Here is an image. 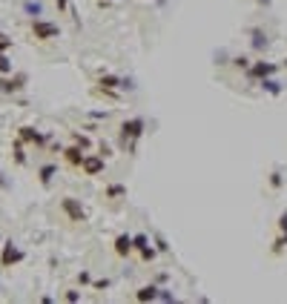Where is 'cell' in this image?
I'll list each match as a JSON object with an SVG mask.
<instances>
[{"label":"cell","mask_w":287,"mask_h":304,"mask_svg":"<svg viewBox=\"0 0 287 304\" xmlns=\"http://www.w3.org/2000/svg\"><path fill=\"white\" fill-rule=\"evenodd\" d=\"M144 132H147V121H144V118H129V121H124L121 129H118V146L124 152H135V143L144 138Z\"/></svg>","instance_id":"6da1fadb"},{"label":"cell","mask_w":287,"mask_h":304,"mask_svg":"<svg viewBox=\"0 0 287 304\" xmlns=\"http://www.w3.org/2000/svg\"><path fill=\"white\" fill-rule=\"evenodd\" d=\"M32 35L37 40H55V37H61V26L46 18H37V20H32Z\"/></svg>","instance_id":"7a4b0ae2"},{"label":"cell","mask_w":287,"mask_h":304,"mask_svg":"<svg viewBox=\"0 0 287 304\" xmlns=\"http://www.w3.org/2000/svg\"><path fill=\"white\" fill-rule=\"evenodd\" d=\"M23 259H26V252L20 250L15 241L3 244V252H0V267H15V264H20Z\"/></svg>","instance_id":"3957f363"},{"label":"cell","mask_w":287,"mask_h":304,"mask_svg":"<svg viewBox=\"0 0 287 304\" xmlns=\"http://www.w3.org/2000/svg\"><path fill=\"white\" fill-rule=\"evenodd\" d=\"M276 72H278V63H270V61H253V63H250V69H247V78L259 83L261 78H270V75H276Z\"/></svg>","instance_id":"277c9868"},{"label":"cell","mask_w":287,"mask_h":304,"mask_svg":"<svg viewBox=\"0 0 287 304\" xmlns=\"http://www.w3.org/2000/svg\"><path fill=\"white\" fill-rule=\"evenodd\" d=\"M61 210L66 213V218H69V221H78V224L86 221V210H83V204L78 201V198H63V201H61Z\"/></svg>","instance_id":"5b68a950"},{"label":"cell","mask_w":287,"mask_h":304,"mask_svg":"<svg viewBox=\"0 0 287 304\" xmlns=\"http://www.w3.org/2000/svg\"><path fill=\"white\" fill-rule=\"evenodd\" d=\"M132 247L138 250V256H141V261H144V264H150V261L155 259V252H158L155 247H150V238H147L144 233L132 235Z\"/></svg>","instance_id":"8992f818"},{"label":"cell","mask_w":287,"mask_h":304,"mask_svg":"<svg viewBox=\"0 0 287 304\" xmlns=\"http://www.w3.org/2000/svg\"><path fill=\"white\" fill-rule=\"evenodd\" d=\"M267 46H270V37H267V32L261 26H253L250 29V49L256 55H264L267 52Z\"/></svg>","instance_id":"52a82bcc"},{"label":"cell","mask_w":287,"mask_h":304,"mask_svg":"<svg viewBox=\"0 0 287 304\" xmlns=\"http://www.w3.org/2000/svg\"><path fill=\"white\" fill-rule=\"evenodd\" d=\"M81 170H83V175H101V172L107 170V161H104V155H83Z\"/></svg>","instance_id":"ba28073f"},{"label":"cell","mask_w":287,"mask_h":304,"mask_svg":"<svg viewBox=\"0 0 287 304\" xmlns=\"http://www.w3.org/2000/svg\"><path fill=\"white\" fill-rule=\"evenodd\" d=\"M18 138H20L23 143H35V146H43V143H46V135L37 132L35 126H20V129H18Z\"/></svg>","instance_id":"9c48e42d"},{"label":"cell","mask_w":287,"mask_h":304,"mask_svg":"<svg viewBox=\"0 0 287 304\" xmlns=\"http://www.w3.org/2000/svg\"><path fill=\"white\" fill-rule=\"evenodd\" d=\"M23 86H26V78H23V75H18V78H3V75H0V92H3V95H15V92H20Z\"/></svg>","instance_id":"30bf717a"},{"label":"cell","mask_w":287,"mask_h":304,"mask_svg":"<svg viewBox=\"0 0 287 304\" xmlns=\"http://www.w3.org/2000/svg\"><path fill=\"white\" fill-rule=\"evenodd\" d=\"M83 155H86V149H81L78 143H72V146H66V149H63V158H66V164H69V167H75V170H81Z\"/></svg>","instance_id":"8fae6325"},{"label":"cell","mask_w":287,"mask_h":304,"mask_svg":"<svg viewBox=\"0 0 287 304\" xmlns=\"http://www.w3.org/2000/svg\"><path fill=\"white\" fill-rule=\"evenodd\" d=\"M259 86H261V92H267V95H273V98L284 92V83L278 81L276 75H270V78H261V81H259Z\"/></svg>","instance_id":"7c38bea8"},{"label":"cell","mask_w":287,"mask_h":304,"mask_svg":"<svg viewBox=\"0 0 287 304\" xmlns=\"http://www.w3.org/2000/svg\"><path fill=\"white\" fill-rule=\"evenodd\" d=\"M135 247H132V235H126V233H121L115 238V256H121V259H126L129 252H132Z\"/></svg>","instance_id":"4fadbf2b"},{"label":"cell","mask_w":287,"mask_h":304,"mask_svg":"<svg viewBox=\"0 0 287 304\" xmlns=\"http://www.w3.org/2000/svg\"><path fill=\"white\" fill-rule=\"evenodd\" d=\"M135 298L138 301H158V287L155 284H144L135 290Z\"/></svg>","instance_id":"5bb4252c"},{"label":"cell","mask_w":287,"mask_h":304,"mask_svg":"<svg viewBox=\"0 0 287 304\" xmlns=\"http://www.w3.org/2000/svg\"><path fill=\"white\" fill-rule=\"evenodd\" d=\"M23 12H26L32 20L43 18V3H40V0H23Z\"/></svg>","instance_id":"9a60e30c"},{"label":"cell","mask_w":287,"mask_h":304,"mask_svg":"<svg viewBox=\"0 0 287 304\" xmlns=\"http://www.w3.org/2000/svg\"><path fill=\"white\" fill-rule=\"evenodd\" d=\"M55 175H58V167H55V164H43V167H40V172H37V178H40V184H43V187H49V184H52Z\"/></svg>","instance_id":"2e32d148"},{"label":"cell","mask_w":287,"mask_h":304,"mask_svg":"<svg viewBox=\"0 0 287 304\" xmlns=\"http://www.w3.org/2000/svg\"><path fill=\"white\" fill-rule=\"evenodd\" d=\"M12 149H15V164H18V167H23V164H26V146H23V141L18 138Z\"/></svg>","instance_id":"e0dca14e"},{"label":"cell","mask_w":287,"mask_h":304,"mask_svg":"<svg viewBox=\"0 0 287 304\" xmlns=\"http://www.w3.org/2000/svg\"><path fill=\"white\" fill-rule=\"evenodd\" d=\"M104 195H107V198H124L126 187H124V184H109V187L104 189Z\"/></svg>","instance_id":"ac0fdd59"},{"label":"cell","mask_w":287,"mask_h":304,"mask_svg":"<svg viewBox=\"0 0 287 304\" xmlns=\"http://www.w3.org/2000/svg\"><path fill=\"white\" fill-rule=\"evenodd\" d=\"M72 143H78L81 149H89V146H92L89 135H81V132H75V135H72Z\"/></svg>","instance_id":"d6986e66"},{"label":"cell","mask_w":287,"mask_h":304,"mask_svg":"<svg viewBox=\"0 0 287 304\" xmlns=\"http://www.w3.org/2000/svg\"><path fill=\"white\" fill-rule=\"evenodd\" d=\"M250 58H247V55H238V58H233V66H235V69H244V72H247V69H250Z\"/></svg>","instance_id":"ffe728a7"},{"label":"cell","mask_w":287,"mask_h":304,"mask_svg":"<svg viewBox=\"0 0 287 304\" xmlns=\"http://www.w3.org/2000/svg\"><path fill=\"white\" fill-rule=\"evenodd\" d=\"M281 184H284L281 172H278V170H273V172H270V187H273V189H281Z\"/></svg>","instance_id":"44dd1931"},{"label":"cell","mask_w":287,"mask_h":304,"mask_svg":"<svg viewBox=\"0 0 287 304\" xmlns=\"http://www.w3.org/2000/svg\"><path fill=\"white\" fill-rule=\"evenodd\" d=\"M284 247H287V233H281V235H278V238H276V241H273V252H276V256H278V252L284 250Z\"/></svg>","instance_id":"7402d4cb"},{"label":"cell","mask_w":287,"mask_h":304,"mask_svg":"<svg viewBox=\"0 0 287 304\" xmlns=\"http://www.w3.org/2000/svg\"><path fill=\"white\" fill-rule=\"evenodd\" d=\"M0 75H12V61L6 55H0Z\"/></svg>","instance_id":"603a6c76"},{"label":"cell","mask_w":287,"mask_h":304,"mask_svg":"<svg viewBox=\"0 0 287 304\" xmlns=\"http://www.w3.org/2000/svg\"><path fill=\"white\" fill-rule=\"evenodd\" d=\"M158 301H175V293H170V290H161V287H158Z\"/></svg>","instance_id":"cb8c5ba5"},{"label":"cell","mask_w":287,"mask_h":304,"mask_svg":"<svg viewBox=\"0 0 287 304\" xmlns=\"http://www.w3.org/2000/svg\"><path fill=\"white\" fill-rule=\"evenodd\" d=\"M155 250H158V252H167V250H170V244L164 241L161 235H155Z\"/></svg>","instance_id":"d4e9b609"},{"label":"cell","mask_w":287,"mask_h":304,"mask_svg":"<svg viewBox=\"0 0 287 304\" xmlns=\"http://www.w3.org/2000/svg\"><path fill=\"white\" fill-rule=\"evenodd\" d=\"M63 298H66V301H72V304H75V301H81V293H78V290H69V293L63 295Z\"/></svg>","instance_id":"484cf974"},{"label":"cell","mask_w":287,"mask_h":304,"mask_svg":"<svg viewBox=\"0 0 287 304\" xmlns=\"http://www.w3.org/2000/svg\"><path fill=\"white\" fill-rule=\"evenodd\" d=\"M109 284H112L109 278H101V281H92V287H95V290H107Z\"/></svg>","instance_id":"4316f807"},{"label":"cell","mask_w":287,"mask_h":304,"mask_svg":"<svg viewBox=\"0 0 287 304\" xmlns=\"http://www.w3.org/2000/svg\"><path fill=\"white\" fill-rule=\"evenodd\" d=\"M278 230H281V233H287V210L278 215Z\"/></svg>","instance_id":"83f0119b"},{"label":"cell","mask_w":287,"mask_h":304,"mask_svg":"<svg viewBox=\"0 0 287 304\" xmlns=\"http://www.w3.org/2000/svg\"><path fill=\"white\" fill-rule=\"evenodd\" d=\"M78 281H81V284H92V276L86 273V270H83L81 276H78Z\"/></svg>","instance_id":"f1b7e54d"},{"label":"cell","mask_w":287,"mask_h":304,"mask_svg":"<svg viewBox=\"0 0 287 304\" xmlns=\"http://www.w3.org/2000/svg\"><path fill=\"white\" fill-rule=\"evenodd\" d=\"M55 6H58V12H66L69 9V0H55Z\"/></svg>","instance_id":"f546056e"},{"label":"cell","mask_w":287,"mask_h":304,"mask_svg":"<svg viewBox=\"0 0 287 304\" xmlns=\"http://www.w3.org/2000/svg\"><path fill=\"white\" fill-rule=\"evenodd\" d=\"M0 187H9V181L3 178V172H0Z\"/></svg>","instance_id":"4dcf8cb0"},{"label":"cell","mask_w":287,"mask_h":304,"mask_svg":"<svg viewBox=\"0 0 287 304\" xmlns=\"http://www.w3.org/2000/svg\"><path fill=\"white\" fill-rule=\"evenodd\" d=\"M256 3H259V6H270V0H256Z\"/></svg>","instance_id":"1f68e13d"},{"label":"cell","mask_w":287,"mask_h":304,"mask_svg":"<svg viewBox=\"0 0 287 304\" xmlns=\"http://www.w3.org/2000/svg\"><path fill=\"white\" fill-rule=\"evenodd\" d=\"M109 3H112V0H101V6H109Z\"/></svg>","instance_id":"d6a6232c"},{"label":"cell","mask_w":287,"mask_h":304,"mask_svg":"<svg viewBox=\"0 0 287 304\" xmlns=\"http://www.w3.org/2000/svg\"><path fill=\"white\" fill-rule=\"evenodd\" d=\"M281 66H284V69H287V58H284V63H281Z\"/></svg>","instance_id":"836d02e7"},{"label":"cell","mask_w":287,"mask_h":304,"mask_svg":"<svg viewBox=\"0 0 287 304\" xmlns=\"http://www.w3.org/2000/svg\"><path fill=\"white\" fill-rule=\"evenodd\" d=\"M0 37H3V35H0Z\"/></svg>","instance_id":"e575fe53"}]
</instances>
